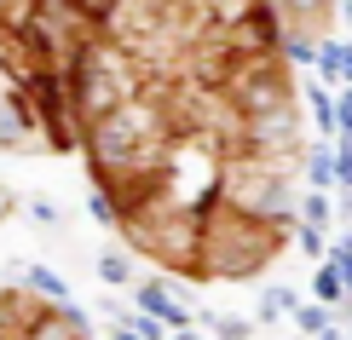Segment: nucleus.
Listing matches in <instances>:
<instances>
[{"label":"nucleus","mask_w":352,"mask_h":340,"mask_svg":"<svg viewBox=\"0 0 352 340\" xmlns=\"http://www.w3.org/2000/svg\"><path fill=\"white\" fill-rule=\"evenodd\" d=\"M69 139L116 225L179 271L283 242L295 98L272 0H58Z\"/></svg>","instance_id":"obj_1"},{"label":"nucleus","mask_w":352,"mask_h":340,"mask_svg":"<svg viewBox=\"0 0 352 340\" xmlns=\"http://www.w3.org/2000/svg\"><path fill=\"white\" fill-rule=\"evenodd\" d=\"M0 139L23 150H69L58 0H0Z\"/></svg>","instance_id":"obj_2"},{"label":"nucleus","mask_w":352,"mask_h":340,"mask_svg":"<svg viewBox=\"0 0 352 340\" xmlns=\"http://www.w3.org/2000/svg\"><path fill=\"white\" fill-rule=\"evenodd\" d=\"M0 340H87V329L41 294L0 288Z\"/></svg>","instance_id":"obj_3"}]
</instances>
